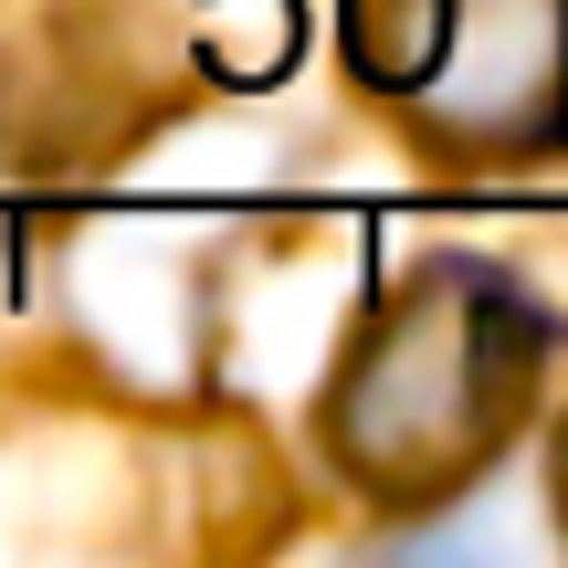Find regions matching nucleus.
Masks as SVG:
<instances>
[{
    "label": "nucleus",
    "mask_w": 568,
    "mask_h": 568,
    "mask_svg": "<svg viewBox=\"0 0 568 568\" xmlns=\"http://www.w3.org/2000/svg\"><path fill=\"white\" fill-rule=\"evenodd\" d=\"M537 379H548V305L506 264L453 253V264H422L347 337L326 379V453L347 485L389 506L464 495L527 432Z\"/></svg>",
    "instance_id": "nucleus-1"
},
{
    "label": "nucleus",
    "mask_w": 568,
    "mask_h": 568,
    "mask_svg": "<svg viewBox=\"0 0 568 568\" xmlns=\"http://www.w3.org/2000/svg\"><path fill=\"white\" fill-rule=\"evenodd\" d=\"M443 32H453V0H347V74L379 95H410L443 63Z\"/></svg>",
    "instance_id": "nucleus-3"
},
{
    "label": "nucleus",
    "mask_w": 568,
    "mask_h": 568,
    "mask_svg": "<svg viewBox=\"0 0 568 568\" xmlns=\"http://www.w3.org/2000/svg\"><path fill=\"white\" fill-rule=\"evenodd\" d=\"M400 105L443 159L568 148V0H453L443 63Z\"/></svg>",
    "instance_id": "nucleus-2"
},
{
    "label": "nucleus",
    "mask_w": 568,
    "mask_h": 568,
    "mask_svg": "<svg viewBox=\"0 0 568 568\" xmlns=\"http://www.w3.org/2000/svg\"><path fill=\"white\" fill-rule=\"evenodd\" d=\"M558 516H568V432H558Z\"/></svg>",
    "instance_id": "nucleus-4"
}]
</instances>
